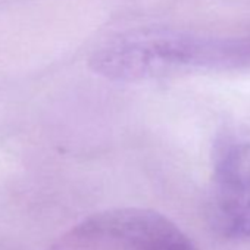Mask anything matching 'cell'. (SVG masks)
Listing matches in <instances>:
<instances>
[{"instance_id": "1", "label": "cell", "mask_w": 250, "mask_h": 250, "mask_svg": "<svg viewBox=\"0 0 250 250\" xmlns=\"http://www.w3.org/2000/svg\"><path fill=\"white\" fill-rule=\"evenodd\" d=\"M110 80L137 81L197 69L250 65V37H215L183 31H136L110 40L91 59Z\"/></svg>"}, {"instance_id": "2", "label": "cell", "mask_w": 250, "mask_h": 250, "mask_svg": "<svg viewBox=\"0 0 250 250\" xmlns=\"http://www.w3.org/2000/svg\"><path fill=\"white\" fill-rule=\"evenodd\" d=\"M52 250H197L167 216L139 208L93 215L66 232Z\"/></svg>"}, {"instance_id": "3", "label": "cell", "mask_w": 250, "mask_h": 250, "mask_svg": "<svg viewBox=\"0 0 250 250\" xmlns=\"http://www.w3.org/2000/svg\"><path fill=\"white\" fill-rule=\"evenodd\" d=\"M212 218L227 237H250V143L228 139L213 159Z\"/></svg>"}]
</instances>
